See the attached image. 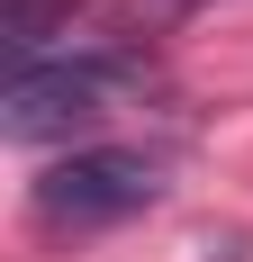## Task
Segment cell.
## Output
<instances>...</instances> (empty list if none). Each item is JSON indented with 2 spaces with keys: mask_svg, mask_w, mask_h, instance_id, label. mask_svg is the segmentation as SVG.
Returning a JSON list of instances; mask_svg holds the SVG:
<instances>
[{
  "mask_svg": "<svg viewBox=\"0 0 253 262\" xmlns=\"http://www.w3.org/2000/svg\"><path fill=\"white\" fill-rule=\"evenodd\" d=\"M136 63L126 54H64V63H27L9 73L0 91V127L18 136V145H46V136H73V127H100L109 100H118Z\"/></svg>",
  "mask_w": 253,
  "mask_h": 262,
  "instance_id": "2",
  "label": "cell"
},
{
  "mask_svg": "<svg viewBox=\"0 0 253 262\" xmlns=\"http://www.w3.org/2000/svg\"><path fill=\"white\" fill-rule=\"evenodd\" d=\"M154 199H163V163L145 145H81L36 181L27 208H36L46 235H91V226H118V217L154 208Z\"/></svg>",
  "mask_w": 253,
  "mask_h": 262,
  "instance_id": "1",
  "label": "cell"
},
{
  "mask_svg": "<svg viewBox=\"0 0 253 262\" xmlns=\"http://www.w3.org/2000/svg\"><path fill=\"white\" fill-rule=\"evenodd\" d=\"M91 0H0V46H9V73H27L54 36H73V18Z\"/></svg>",
  "mask_w": 253,
  "mask_h": 262,
  "instance_id": "3",
  "label": "cell"
}]
</instances>
